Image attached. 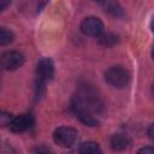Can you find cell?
I'll list each match as a JSON object with an SVG mask.
<instances>
[{
    "instance_id": "10",
    "label": "cell",
    "mask_w": 154,
    "mask_h": 154,
    "mask_svg": "<svg viewBox=\"0 0 154 154\" xmlns=\"http://www.w3.org/2000/svg\"><path fill=\"white\" fill-rule=\"evenodd\" d=\"M78 150L82 154H99V153H101L100 146L96 142H91V141L82 143Z\"/></svg>"
},
{
    "instance_id": "11",
    "label": "cell",
    "mask_w": 154,
    "mask_h": 154,
    "mask_svg": "<svg viewBox=\"0 0 154 154\" xmlns=\"http://www.w3.org/2000/svg\"><path fill=\"white\" fill-rule=\"evenodd\" d=\"M118 41L117 36L113 35V34H109V32H106V34H101L99 36V42L102 45V46H106V47H111L113 45H116Z\"/></svg>"
},
{
    "instance_id": "21",
    "label": "cell",
    "mask_w": 154,
    "mask_h": 154,
    "mask_svg": "<svg viewBox=\"0 0 154 154\" xmlns=\"http://www.w3.org/2000/svg\"><path fill=\"white\" fill-rule=\"evenodd\" d=\"M152 94H153V96H154V84H153V88H152Z\"/></svg>"
},
{
    "instance_id": "15",
    "label": "cell",
    "mask_w": 154,
    "mask_h": 154,
    "mask_svg": "<svg viewBox=\"0 0 154 154\" xmlns=\"http://www.w3.org/2000/svg\"><path fill=\"white\" fill-rule=\"evenodd\" d=\"M141 154H154V147H143L138 150Z\"/></svg>"
},
{
    "instance_id": "9",
    "label": "cell",
    "mask_w": 154,
    "mask_h": 154,
    "mask_svg": "<svg viewBox=\"0 0 154 154\" xmlns=\"http://www.w3.org/2000/svg\"><path fill=\"white\" fill-rule=\"evenodd\" d=\"M129 143V138L122 134H116L111 138V147L113 150H124L128 148Z\"/></svg>"
},
{
    "instance_id": "6",
    "label": "cell",
    "mask_w": 154,
    "mask_h": 154,
    "mask_svg": "<svg viewBox=\"0 0 154 154\" xmlns=\"http://www.w3.org/2000/svg\"><path fill=\"white\" fill-rule=\"evenodd\" d=\"M34 125V118L31 114H19L13 117L8 124V128L13 132H23Z\"/></svg>"
},
{
    "instance_id": "5",
    "label": "cell",
    "mask_w": 154,
    "mask_h": 154,
    "mask_svg": "<svg viewBox=\"0 0 154 154\" xmlns=\"http://www.w3.org/2000/svg\"><path fill=\"white\" fill-rule=\"evenodd\" d=\"M81 31L87 36L99 37L103 32V23L97 17H87L81 23Z\"/></svg>"
},
{
    "instance_id": "13",
    "label": "cell",
    "mask_w": 154,
    "mask_h": 154,
    "mask_svg": "<svg viewBox=\"0 0 154 154\" xmlns=\"http://www.w3.org/2000/svg\"><path fill=\"white\" fill-rule=\"evenodd\" d=\"M105 6H106V8H107V12H109V13L113 14V16H120V14L123 13L120 6H119L116 1H113V0H108V1L105 4Z\"/></svg>"
},
{
    "instance_id": "8",
    "label": "cell",
    "mask_w": 154,
    "mask_h": 154,
    "mask_svg": "<svg viewBox=\"0 0 154 154\" xmlns=\"http://www.w3.org/2000/svg\"><path fill=\"white\" fill-rule=\"evenodd\" d=\"M71 108H72L73 114H75L83 124H85V125H88V126H96V125L99 124L97 119L94 118L90 112H88V111H85V109H83V108H81V107H77V106L73 105V103H71Z\"/></svg>"
},
{
    "instance_id": "17",
    "label": "cell",
    "mask_w": 154,
    "mask_h": 154,
    "mask_svg": "<svg viewBox=\"0 0 154 154\" xmlns=\"http://www.w3.org/2000/svg\"><path fill=\"white\" fill-rule=\"evenodd\" d=\"M10 2H11V0H0V8L5 10L10 5Z\"/></svg>"
},
{
    "instance_id": "18",
    "label": "cell",
    "mask_w": 154,
    "mask_h": 154,
    "mask_svg": "<svg viewBox=\"0 0 154 154\" xmlns=\"http://www.w3.org/2000/svg\"><path fill=\"white\" fill-rule=\"evenodd\" d=\"M150 28H152V30L154 31V17H153V19H152V23H150Z\"/></svg>"
},
{
    "instance_id": "14",
    "label": "cell",
    "mask_w": 154,
    "mask_h": 154,
    "mask_svg": "<svg viewBox=\"0 0 154 154\" xmlns=\"http://www.w3.org/2000/svg\"><path fill=\"white\" fill-rule=\"evenodd\" d=\"M12 114H10V113H6V112H2V116H1V122H2V124L4 125H8L10 124V122L12 120Z\"/></svg>"
},
{
    "instance_id": "2",
    "label": "cell",
    "mask_w": 154,
    "mask_h": 154,
    "mask_svg": "<svg viewBox=\"0 0 154 154\" xmlns=\"http://www.w3.org/2000/svg\"><path fill=\"white\" fill-rule=\"evenodd\" d=\"M105 81L114 88H123L130 82V72L123 66H112L105 72Z\"/></svg>"
},
{
    "instance_id": "16",
    "label": "cell",
    "mask_w": 154,
    "mask_h": 154,
    "mask_svg": "<svg viewBox=\"0 0 154 154\" xmlns=\"http://www.w3.org/2000/svg\"><path fill=\"white\" fill-rule=\"evenodd\" d=\"M147 134H148L149 138L154 141V123L149 125V128H148V130H147Z\"/></svg>"
},
{
    "instance_id": "20",
    "label": "cell",
    "mask_w": 154,
    "mask_h": 154,
    "mask_svg": "<svg viewBox=\"0 0 154 154\" xmlns=\"http://www.w3.org/2000/svg\"><path fill=\"white\" fill-rule=\"evenodd\" d=\"M152 58H153V60H154V48L152 49Z\"/></svg>"
},
{
    "instance_id": "4",
    "label": "cell",
    "mask_w": 154,
    "mask_h": 154,
    "mask_svg": "<svg viewBox=\"0 0 154 154\" xmlns=\"http://www.w3.org/2000/svg\"><path fill=\"white\" fill-rule=\"evenodd\" d=\"M24 55L17 51H7L1 55V66L7 71H14L19 69L24 64Z\"/></svg>"
},
{
    "instance_id": "19",
    "label": "cell",
    "mask_w": 154,
    "mask_h": 154,
    "mask_svg": "<svg viewBox=\"0 0 154 154\" xmlns=\"http://www.w3.org/2000/svg\"><path fill=\"white\" fill-rule=\"evenodd\" d=\"M96 2H100V4H106L108 0H95Z\"/></svg>"
},
{
    "instance_id": "12",
    "label": "cell",
    "mask_w": 154,
    "mask_h": 154,
    "mask_svg": "<svg viewBox=\"0 0 154 154\" xmlns=\"http://www.w3.org/2000/svg\"><path fill=\"white\" fill-rule=\"evenodd\" d=\"M14 38V35L11 30L6 29V28H1L0 29V45L1 46H6L8 43H11Z\"/></svg>"
},
{
    "instance_id": "7",
    "label": "cell",
    "mask_w": 154,
    "mask_h": 154,
    "mask_svg": "<svg viewBox=\"0 0 154 154\" xmlns=\"http://www.w3.org/2000/svg\"><path fill=\"white\" fill-rule=\"evenodd\" d=\"M36 73H37V79L47 82L52 79L54 75V64L49 58H42L36 66Z\"/></svg>"
},
{
    "instance_id": "3",
    "label": "cell",
    "mask_w": 154,
    "mask_h": 154,
    "mask_svg": "<svg viewBox=\"0 0 154 154\" xmlns=\"http://www.w3.org/2000/svg\"><path fill=\"white\" fill-rule=\"evenodd\" d=\"M77 138V130L70 126H59L53 132L54 142L63 148L71 147Z\"/></svg>"
},
{
    "instance_id": "1",
    "label": "cell",
    "mask_w": 154,
    "mask_h": 154,
    "mask_svg": "<svg viewBox=\"0 0 154 154\" xmlns=\"http://www.w3.org/2000/svg\"><path fill=\"white\" fill-rule=\"evenodd\" d=\"M72 103L76 105L77 107H81V108L90 112V113L100 112L102 108V101H101L99 94L89 84H84L78 88L77 95L72 100Z\"/></svg>"
}]
</instances>
